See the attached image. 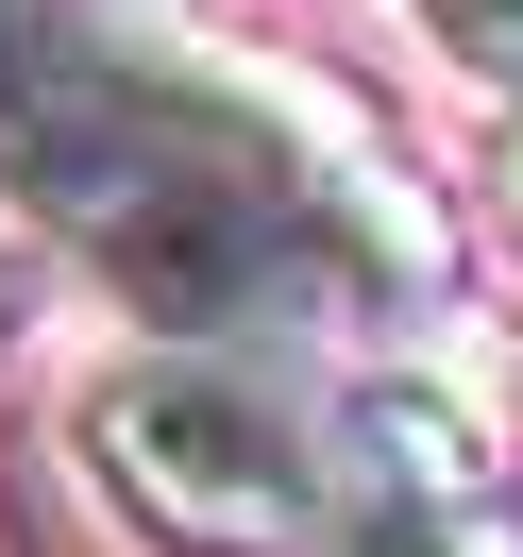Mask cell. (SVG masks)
<instances>
[{"label":"cell","instance_id":"obj_2","mask_svg":"<svg viewBox=\"0 0 523 557\" xmlns=\"http://www.w3.org/2000/svg\"><path fill=\"white\" fill-rule=\"evenodd\" d=\"M69 473L136 557H321L338 523V440L287 355L136 338L69 388Z\"/></svg>","mask_w":523,"mask_h":557},{"label":"cell","instance_id":"obj_5","mask_svg":"<svg viewBox=\"0 0 523 557\" xmlns=\"http://www.w3.org/2000/svg\"><path fill=\"white\" fill-rule=\"evenodd\" d=\"M473 186H489V237H507V253H523V102H507V119H489V152H473Z\"/></svg>","mask_w":523,"mask_h":557},{"label":"cell","instance_id":"obj_3","mask_svg":"<svg viewBox=\"0 0 523 557\" xmlns=\"http://www.w3.org/2000/svg\"><path fill=\"white\" fill-rule=\"evenodd\" d=\"M321 557H523L507 507H338Z\"/></svg>","mask_w":523,"mask_h":557},{"label":"cell","instance_id":"obj_1","mask_svg":"<svg viewBox=\"0 0 523 557\" xmlns=\"http://www.w3.org/2000/svg\"><path fill=\"white\" fill-rule=\"evenodd\" d=\"M0 203L152 338H406L456 321L439 203L372 119L220 35H152L136 0H0Z\"/></svg>","mask_w":523,"mask_h":557},{"label":"cell","instance_id":"obj_6","mask_svg":"<svg viewBox=\"0 0 523 557\" xmlns=\"http://www.w3.org/2000/svg\"><path fill=\"white\" fill-rule=\"evenodd\" d=\"M507 473H523V388H507Z\"/></svg>","mask_w":523,"mask_h":557},{"label":"cell","instance_id":"obj_4","mask_svg":"<svg viewBox=\"0 0 523 557\" xmlns=\"http://www.w3.org/2000/svg\"><path fill=\"white\" fill-rule=\"evenodd\" d=\"M422 51H439L456 85H489V102H523V0H406Z\"/></svg>","mask_w":523,"mask_h":557}]
</instances>
